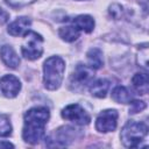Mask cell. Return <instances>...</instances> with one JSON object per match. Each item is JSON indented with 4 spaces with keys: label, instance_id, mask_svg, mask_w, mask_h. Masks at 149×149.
Returning a JSON list of instances; mask_svg holds the SVG:
<instances>
[{
    "label": "cell",
    "instance_id": "cell-20",
    "mask_svg": "<svg viewBox=\"0 0 149 149\" xmlns=\"http://www.w3.org/2000/svg\"><path fill=\"white\" fill-rule=\"evenodd\" d=\"M14 146L12 144V143H9V142H0V148H13Z\"/></svg>",
    "mask_w": 149,
    "mask_h": 149
},
{
    "label": "cell",
    "instance_id": "cell-7",
    "mask_svg": "<svg viewBox=\"0 0 149 149\" xmlns=\"http://www.w3.org/2000/svg\"><path fill=\"white\" fill-rule=\"evenodd\" d=\"M21 90V83L17 77L6 74L0 78V94L6 98H15Z\"/></svg>",
    "mask_w": 149,
    "mask_h": 149
},
{
    "label": "cell",
    "instance_id": "cell-5",
    "mask_svg": "<svg viewBox=\"0 0 149 149\" xmlns=\"http://www.w3.org/2000/svg\"><path fill=\"white\" fill-rule=\"evenodd\" d=\"M61 114H62L63 119L72 121V122L77 123V125H80V126L88 125L90 121H91V116L84 109V107H81L79 104L68 105L65 108H63Z\"/></svg>",
    "mask_w": 149,
    "mask_h": 149
},
{
    "label": "cell",
    "instance_id": "cell-12",
    "mask_svg": "<svg viewBox=\"0 0 149 149\" xmlns=\"http://www.w3.org/2000/svg\"><path fill=\"white\" fill-rule=\"evenodd\" d=\"M72 23H73V26H74L79 31L83 30V31H85V33H91V31L93 30V28H94V24H95L92 16H90V15H84V14L78 15L77 17H74L73 21H72Z\"/></svg>",
    "mask_w": 149,
    "mask_h": 149
},
{
    "label": "cell",
    "instance_id": "cell-21",
    "mask_svg": "<svg viewBox=\"0 0 149 149\" xmlns=\"http://www.w3.org/2000/svg\"><path fill=\"white\" fill-rule=\"evenodd\" d=\"M28 1H34V0H23V3H27ZM20 3H21V0H17V3H16V5L20 6Z\"/></svg>",
    "mask_w": 149,
    "mask_h": 149
},
{
    "label": "cell",
    "instance_id": "cell-1",
    "mask_svg": "<svg viewBox=\"0 0 149 149\" xmlns=\"http://www.w3.org/2000/svg\"><path fill=\"white\" fill-rule=\"evenodd\" d=\"M50 118L47 107H33L24 114V126L22 130L23 140L29 144L38 143L45 133V125Z\"/></svg>",
    "mask_w": 149,
    "mask_h": 149
},
{
    "label": "cell",
    "instance_id": "cell-19",
    "mask_svg": "<svg viewBox=\"0 0 149 149\" xmlns=\"http://www.w3.org/2000/svg\"><path fill=\"white\" fill-rule=\"evenodd\" d=\"M8 20V13L0 8V23H5Z\"/></svg>",
    "mask_w": 149,
    "mask_h": 149
},
{
    "label": "cell",
    "instance_id": "cell-3",
    "mask_svg": "<svg viewBox=\"0 0 149 149\" xmlns=\"http://www.w3.org/2000/svg\"><path fill=\"white\" fill-rule=\"evenodd\" d=\"M147 134H148V127L146 123L136 122V121H128L123 126L120 133V139L125 147L136 148L144 140Z\"/></svg>",
    "mask_w": 149,
    "mask_h": 149
},
{
    "label": "cell",
    "instance_id": "cell-16",
    "mask_svg": "<svg viewBox=\"0 0 149 149\" xmlns=\"http://www.w3.org/2000/svg\"><path fill=\"white\" fill-rule=\"evenodd\" d=\"M80 31L74 26H64L58 30V35L65 42H73L79 37Z\"/></svg>",
    "mask_w": 149,
    "mask_h": 149
},
{
    "label": "cell",
    "instance_id": "cell-13",
    "mask_svg": "<svg viewBox=\"0 0 149 149\" xmlns=\"http://www.w3.org/2000/svg\"><path fill=\"white\" fill-rule=\"evenodd\" d=\"M87 61L88 66L93 70L100 69L104 65V58H102V51L98 48H92L87 52Z\"/></svg>",
    "mask_w": 149,
    "mask_h": 149
},
{
    "label": "cell",
    "instance_id": "cell-17",
    "mask_svg": "<svg viewBox=\"0 0 149 149\" xmlns=\"http://www.w3.org/2000/svg\"><path fill=\"white\" fill-rule=\"evenodd\" d=\"M12 134V125L9 118L5 114H0V136L6 137Z\"/></svg>",
    "mask_w": 149,
    "mask_h": 149
},
{
    "label": "cell",
    "instance_id": "cell-14",
    "mask_svg": "<svg viewBox=\"0 0 149 149\" xmlns=\"http://www.w3.org/2000/svg\"><path fill=\"white\" fill-rule=\"evenodd\" d=\"M134 88L140 94H147L149 90V83H148V74L147 73H135L132 79Z\"/></svg>",
    "mask_w": 149,
    "mask_h": 149
},
{
    "label": "cell",
    "instance_id": "cell-11",
    "mask_svg": "<svg viewBox=\"0 0 149 149\" xmlns=\"http://www.w3.org/2000/svg\"><path fill=\"white\" fill-rule=\"evenodd\" d=\"M108 88H109V81L107 79H102V78L91 81L90 86H88L91 94L97 98H105Z\"/></svg>",
    "mask_w": 149,
    "mask_h": 149
},
{
    "label": "cell",
    "instance_id": "cell-10",
    "mask_svg": "<svg viewBox=\"0 0 149 149\" xmlns=\"http://www.w3.org/2000/svg\"><path fill=\"white\" fill-rule=\"evenodd\" d=\"M0 57L2 62L12 69H16L20 64V58L10 45H2L0 49Z\"/></svg>",
    "mask_w": 149,
    "mask_h": 149
},
{
    "label": "cell",
    "instance_id": "cell-6",
    "mask_svg": "<svg viewBox=\"0 0 149 149\" xmlns=\"http://www.w3.org/2000/svg\"><path fill=\"white\" fill-rule=\"evenodd\" d=\"M119 114L115 109H106L102 111L97 120H95V128L100 133H109L115 130L118 125Z\"/></svg>",
    "mask_w": 149,
    "mask_h": 149
},
{
    "label": "cell",
    "instance_id": "cell-8",
    "mask_svg": "<svg viewBox=\"0 0 149 149\" xmlns=\"http://www.w3.org/2000/svg\"><path fill=\"white\" fill-rule=\"evenodd\" d=\"M93 78V69H91L87 65L78 64L74 72L71 76V84L77 86H85L90 84V81Z\"/></svg>",
    "mask_w": 149,
    "mask_h": 149
},
{
    "label": "cell",
    "instance_id": "cell-9",
    "mask_svg": "<svg viewBox=\"0 0 149 149\" xmlns=\"http://www.w3.org/2000/svg\"><path fill=\"white\" fill-rule=\"evenodd\" d=\"M30 24H31L30 19L26 16H21V17H17L12 23H9L7 30L12 36H20V35H23L29 29Z\"/></svg>",
    "mask_w": 149,
    "mask_h": 149
},
{
    "label": "cell",
    "instance_id": "cell-2",
    "mask_svg": "<svg viewBox=\"0 0 149 149\" xmlns=\"http://www.w3.org/2000/svg\"><path fill=\"white\" fill-rule=\"evenodd\" d=\"M65 71V63L58 56L49 57L43 64V83L45 88L54 91L57 90L64 77Z\"/></svg>",
    "mask_w": 149,
    "mask_h": 149
},
{
    "label": "cell",
    "instance_id": "cell-18",
    "mask_svg": "<svg viewBox=\"0 0 149 149\" xmlns=\"http://www.w3.org/2000/svg\"><path fill=\"white\" fill-rule=\"evenodd\" d=\"M130 108H129V113L134 114V113H137V112H141L146 108V102L144 101H141V100H132L130 102Z\"/></svg>",
    "mask_w": 149,
    "mask_h": 149
},
{
    "label": "cell",
    "instance_id": "cell-4",
    "mask_svg": "<svg viewBox=\"0 0 149 149\" xmlns=\"http://www.w3.org/2000/svg\"><path fill=\"white\" fill-rule=\"evenodd\" d=\"M21 51L27 59L34 61L40 58L43 54V37L35 31L27 30L23 34Z\"/></svg>",
    "mask_w": 149,
    "mask_h": 149
},
{
    "label": "cell",
    "instance_id": "cell-15",
    "mask_svg": "<svg viewBox=\"0 0 149 149\" xmlns=\"http://www.w3.org/2000/svg\"><path fill=\"white\" fill-rule=\"evenodd\" d=\"M112 98L119 104H129L133 100L132 94L125 86H116L112 91Z\"/></svg>",
    "mask_w": 149,
    "mask_h": 149
}]
</instances>
